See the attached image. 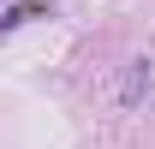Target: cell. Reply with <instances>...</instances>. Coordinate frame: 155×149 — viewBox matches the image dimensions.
<instances>
[{"label": "cell", "instance_id": "cell-1", "mask_svg": "<svg viewBox=\"0 0 155 149\" xmlns=\"http://www.w3.org/2000/svg\"><path fill=\"white\" fill-rule=\"evenodd\" d=\"M36 12H48V0H24V6H12L6 24H24V18H36Z\"/></svg>", "mask_w": 155, "mask_h": 149}]
</instances>
